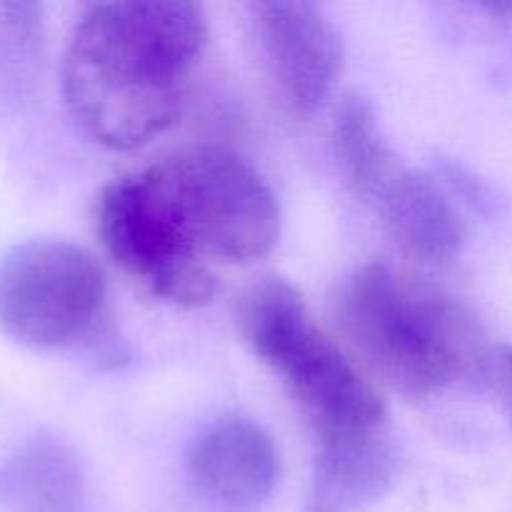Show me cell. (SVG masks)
<instances>
[{
	"label": "cell",
	"mask_w": 512,
	"mask_h": 512,
	"mask_svg": "<svg viewBox=\"0 0 512 512\" xmlns=\"http://www.w3.org/2000/svg\"><path fill=\"white\" fill-rule=\"evenodd\" d=\"M98 233L143 288L178 308H200L218 290L213 263H253L278 245L280 205L243 158L190 148L110 183Z\"/></svg>",
	"instance_id": "1"
},
{
	"label": "cell",
	"mask_w": 512,
	"mask_h": 512,
	"mask_svg": "<svg viewBox=\"0 0 512 512\" xmlns=\"http://www.w3.org/2000/svg\"><path fill=\"white\" fill-rule=\"evenodd\" d=\"M203 8L183 0L90 5L68 40L63 98L78 128L110 150H135L183 113L203 58Z\"/></svg>",
	"instance_id": "2"
},
{
	"label": "cell",
	"mask_w": 512,
	"mask_h": 512,
	"mask_svg": "<svg viewBox=\"0 0 512 512\" xmlns=\"http://www.w3.org/2000/svg\"><path fill=\"white\" fill-rule=\"evenodd\" d=\"M330 305L350 353L398 393L430 398L483 378L490 350L478 318L430 280L368 263L340 280Z\"/></svg>",
	"instance_id": "3"
},
{
	"label": "cell",
	"mask_w": 512,
	"mask_h": 512,
	"mask_svg": "<svg viewBox=\"0 0 512 512\" xmlns=\"http://www.w3.org/2000/svg\"><path fill=\"white\" fill-rule=\"evenodd\" d=\"M238 318L248 348L278 375L320 448L388 433L380 395L288 280L255 283L240 303Z\"/></svg>",
	"instance_id": "4"
},
{
	"label": "cell",
	"mask_w": 512,
	"mask_h": 512,
	"mask_svg": "<svg viewBox=\"0 0 512 512\" xmlns=\"http://www.w3.org/2000/svg\"><path fill=\"white\" fill-rule=\"evenodd\" d=\"M105 273L68 240H30L0 260V328L33 350H63L95 335L105 313Z\"/></svg>",
	"instance_id": "5"
},
{
	"label": "cell",
	"mask_w": 512,
	"mask_h": 512,
	"mask_svg": "<svg viewBox=\"0 0 512 512\" xmlns=\"http://www.w3.org/2000/svg\"><path fill=\"white\" fill-rule=\"evenodd\" d=\"M260 65L285 113L308 118L333 95L343 43L323 8L300 0L250 5Z\"/></svg>",
	"instance_id": "6"
},
{
	"label": "cell",
	"mask_w": 512,
	"mask_h": 512,
	"mask_svg": "<svg viewBox=\"0 0 512 512\" xmlns=\"http://www.w3.org/2000/svg\"><path fill=\"white\" fill-rule=\"evenodd\" d=\"M195 493L220 512H255L280 483V453L268 430L243 415L205 425L185 450Z\"/></svg>",
	"instance_id": "7"
},
{
	"label": "cell",
	"mask_w": 512,
	"mask_h": 512,
	"mask_svg": "<svg viewBox=\"0 0 512 512\" xmlns=\"http://www.w3.org/2000/svg\"><path fill=\"white\" fill-rule=\"evenodd\" d=\"M365 203L380 215L390 238L420 263L443 265L460 253L465 225L433 178L398 163Z\"/></svg>",
	"instance_id": "8"
},
{
	"label": "cell",
	"mask_w": 512,
	"mask_h": 512,
	"mask_svg": "<svg viewBox=\"0 0 512 512\" xmlns=\"http://www.w3.org/2000/svg\"><path fill=\"white\" fill-rule=\"evenodd\" d=\"M85 478L68 445L33 438L0 460V512H83Z\"/></svg>",
	"instance_id": "9"
},
{
	"label": "cell",
	"mask_w": 512,
	"mask_h": 512,
	"mask_svg": "<svg viewBox=\"0 0 512 512\" xmlns=\"http://www.w3.org/2000/svg\"><path fill=\"white\" fill-rule=\"evenodd\" d=\"M398 453L388 433L320 448L305 512H368L388 493Z\"/></svg>",
	"instance_id": "10"
},
{
	"label": "cell",
	"mask_w": 512,
	"mask_h": 512,
	"mask_svg": "<svg viewBox=\"0 0 512 512\" xmlns=\"http://www.w3.org/2000/svg\"><path fill=\"white\" fill-rule=\"evenodd\" d=\"M333 150L345 185L363 203L400 163L380 130L370 100L355 90L345 93L335 110Z\"/></svg>",
	"instance_id": "11"
},
{
	"label": "cell",
	"mask_w": 512,
	"mask_h": 512,
	"mask_svg": "<svg viewBox=\"0 0 512 512\" xmlns=\"http://www.w3.org/2000/svg\"><path fill=\"white\" fill-rule=\"evenodd\" d=\"M483 380L488 383L490 393L512 420V348L490 350L488 363L483 368Z\"/></svg>",
	"instance_id": "12"
}]
</instances>
